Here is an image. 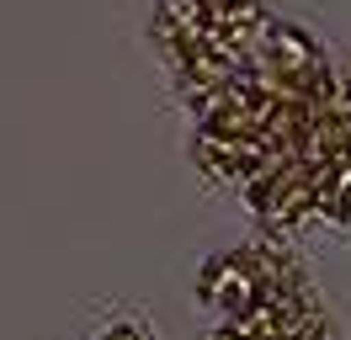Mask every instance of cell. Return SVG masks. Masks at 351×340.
I'll return each mask as SVG.
<instances>
[{"instance_id":"6da1fadb","label":"cell","mask_w":351,"mask_h":340,"mask_svg":"<svg viewBox=\"0 0 351 340\" xmlns=\"http://www.w3.org/2000/svg\"><path fill=\"white\" fill-rule=\"evenodd\" d=\"M90 340H149V335H144L133 319H117V324H107L101 335H90Z\"/></svg>"}]
</instances>
